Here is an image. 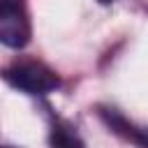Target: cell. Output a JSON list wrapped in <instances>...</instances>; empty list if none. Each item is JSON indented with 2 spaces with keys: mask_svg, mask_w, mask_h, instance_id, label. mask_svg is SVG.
<instances>
[{
  "mask_svg": "<svg viewBox=\"0 0 148 148\" xmlns=\"http://www.w3.org/2000/svg\"><path fill=\"white\" fill-rule=\"evenodd\" d=\"M7 81L23 90V92H30V95H44V92H51L53 88H58V76L42 62H18L14 67H9L5 72Z\"/></svg>",
  "mask_w": 148,
  "mask_h": 148,
  "instance_id": "6da1fadb",
  "label": "cell"
},
{
  "mask_svg": "<svg viewBox=\"0 0 148 148\" xmlns=\"http://www.w3.org/2000/svg\"><path fill=\"white\" fill-rule=\"evenodd\" d=\"M30 42V21L21 0H0V44L23 49Z\"/></svg>",
  "mask_w": 148,
  "mask_h": 148,
  "instance_id": "7a4b0ae2",
  "label": "cell"
},
{
  "mask_svg": "<svg viewBox=\"0 0 148 148\" xmlns=\"http://www.w3.org/2000/svg\"><path fill=\"white\" fill-rule=\"evenodd\" d=\"M51 143H53V148H83L81 139H79L76 132H72L69 127H53V132H51Z\"/></svg>",
  "mask_w": 148,
  "mask_h": 148,
  "instance_id": "3957f363",
  "label": "cell"
},
{
  "mask_svg": "<svg viewBox=\"0 0 148 148\" xmlns=\"http://www.w3.org/2000/svg\"><path fill=\"white\" fill-rule=\"evenodd\" d=\"M97 2H102V5H109V2H113V0H97Z\"/></svg>",
  "mask_w": 148,
  "mask_h": 148,
  "instance_id": "277c9868",
  "label": "cell"
},
{
  "mask_svg": "<svg viewBox=\"0 0 148 148\" xmlns=\"http://www.w3.org/2000/svg\"><path fill=\"white\" fill-rule=\"evenodd\" d=\"M0 148H12V146H0Z\"/></svg>",
  "mask_w": 148,
  "mask_h": 148,
  "instance_id": "5b68a950",
  "label": "cell"
}]
</instances>
